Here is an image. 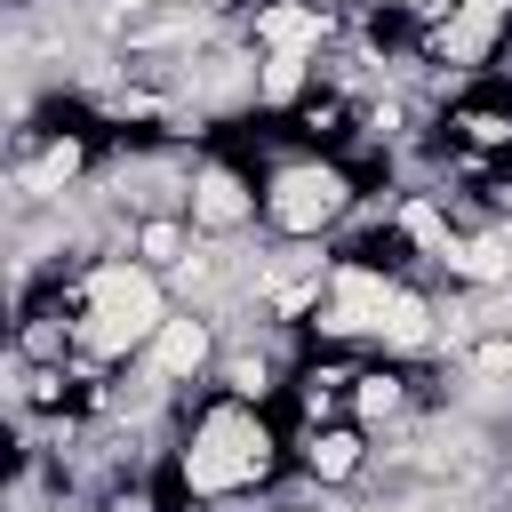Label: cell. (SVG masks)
Returning <instances> with one entry per match:
<instances>
[{
    "instance_id": "6da1fadb",
    "label": "cell",
    "mask_w": 512,
    "mask_h": 512,
    "mask_svg": "<svg viewBox=\"0 0 512 512\" xmlns=\"http://www.w3.org/2000/svg\"><path fill=\"white\" fill-rule=\"evenodd\" d=\"M168 472H176V488H184L192 504L256 496V488L280 472V432H272L264 408H248V400H216V408H200V416L176 432Z\"/></svg>"
},
{
    "instance_id": "7a4b0ae2",
    "label": "cell",
    "mask_w": 512,
    "mask_h": 512,
    "mask_svg": "<svg viewBox=\"0 0 512 512\" xmlns=\"http://www.w3.org/2000/svg\"><path fill=\"white\" fill-rule=\"evenodd\" d=\"M360 176L336 152H296L264 176V232H280L288 248H320L328 232H344L360 216Z\"/></svg>"
},
{
    "instance_id": "3957f363",
    "label": "cell",
    "mask_w": 512,
    "mask_h": 512,
    "mask_svg": "<svg viewBox=\"0 0 512 512\" xmlns=\"http://www.w3.org/2000/svg\"><path fill=\"white\" fill-rule=\"evenodd\" d=\"M184 216H192L200 240H240V232L264 216V192L248 184V168H232V160L208 152V160L192 168V208H184Z\"/></svg>"
},
{
    "instance_id": "277c9868",
    "label": "cell",
    "mask_w": 512,
    "mask_h": 512,
    "mask_svg": "<svg viewBox=\"0 0 512 512\" xmlns=\"http://www.w3.org/2000/svg\"><path fill=\"white\" fill-rule=\"evenodd\" d=\"M216 360H224V320L216 312H192V304H176L168 312V328L152 336V352H144V368L160 376V384H208L216 376Z\"/></svg>"
},
{
    "instance_id": "5b68a950",
    "label": "cell",
    "mask_w": 512,
    "mask_h": 512,
    "mask_svg": "<svg viewBox=\"0 0 512 512\" xmlns=\"http://www.w3.org/2000/svg\"><path fill=\"white\" fill-rule=\"evenodd\" d=\"M296 472L312 488H360L376 472V432L368 424H320V432H296Z\"/></svg>"
},
{
    "instance_id": "8992f818",
    "label": "cell",
    "mask_w": 512,
    "mask_h": 512,
    "mask_svg": "<svg viewBox=\"0 0 512 512\" xmlns=\"http://www.w3.org/2000/svg\"><path fill=\"white\" fill-rule=\"evenodd\" d=\"M368 352H376V360H424V352H440V296L416 288V280H392Z\"/></svg>"
},
{
    "instance_id": "52a82bcc",
    "label": "cell",
    "mask_w": 512,
    "mask_h": 512,
    "mask_svg": "<svg viewBox=\"0 0 512 512\" xmlns=\"http://www.w3.org/2000/svg\"><path fill=\"white\" fill-rule=\"evenodd\" d=\"M200 232L184 224V216H136V232H128V256L136 264H152V272H168V264H184V248H192Z\"/></svg>"
}]
</instances>
